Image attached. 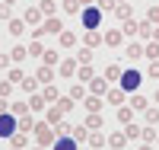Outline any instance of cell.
<instances>
[{"label": "cell", "mask_w": 159, "mask_h": 150, "mask_svg": "<svg viewBox=\"0 0 159 150\" xmlns=\"http://www.w3.org/2000/svg\"><path fill=\"white\" fill-rule=\"evenodd\" d=\"M19 131H22V134H32V131H35V121H32L29 115H22V118H19Z\"/></svg>", "instance_id": "28"}, {"label": "cell", "mask_w": 159, "mask_h": 150, "mask_svg": "<svg viewBox=\"0 0 159 150\" xmlns=\"http://www.w3.org/2000/svg\"><path fill=\"white\" fill-rule=\"evenodd\" d=\"M80 19H83V26H86V32H96L99 26H102V10L92 3V7H86L83 13H80Z\"/></svg>", "instance_id": "2"}, {"label": "cell", "mask_w": 159, "mask_h": 150, "mask_svg": "<svg viewBox=\"0 0 159 150\" xmlns=\"http://www.w3.org/2000/svg\"><path fill=\"white\" fill-rule=\"evenodd\" d=\"M61 118H64V109H61V105H51L48 112H45V121H48V125H54V128H61V125H64Z\"/></svg>", "instance_id": "7"}, {"label": "cell", "mask_w": 159, "mask_h": 150, "mask_svg": "<svg viewBox=\"0 0 159 150\" xmlns=\"http://www.w3.org/2000/svg\"><path fill=\"white\" fill-rule=\"evenodd\" d=\"M57 67H61V77H73L76 74V61H61Z\"/></svg>", "instance_id": "26"}, {"label": "cell", "mask_w": 159, "mask_h": 150, "mask_svg": "<svg viewBox=\"0 0 159 150\" xmlns=\"http://www.w3.org/2000/svg\"><path fill=\"white\" fill-rule=\"evenodd\" d=\"M42 64H48V67H54V64H61V54H57V51H45V58H42Z\"/></svg>", "instance_id": "37"}, {"label": "cell", "mask_w": 159, "mask_h": 150, "mask_svg": "<svg viewBox=\"0 0 159 150\" xmlns=\"http://www.w3.org/2000/svg\"><path fill=\"white\" fill-rule=\"evenodd\" d=\"M124 54H127L130 61H137V58H143V45H140V42H130V45L124 48Z\"/></svg>", "instance_id": "18"}, {"label": "cell", "mask_w": 159, "mask_h": 150, "mask_svg": "<svg viewBox=\"0 0 159 150\" xmlns=\"http://www.w3.org/2000/svg\"><path fill=\"white\" fill-rule=\"evenodd\" d=\"M99 45H105V35H99V32H86V48H99Z\"/></svg>", "instance_id": "23"}, {"label": "cell", "mask_w": 159, "mask_h": 150, "mask_svg": "<svg viewBox=\"0 0 159 150\" xmlns=\"http://www.w3.org/2000/svg\"><path fill=\"white\" fill-rule=\"evenodd\" d=\"M16 118H22V115H29V102H13V109H10Z\"/></svg>", "instance_id": "33"}, {"label": "cell", "mask_w": 159, "mask_h": 150, "mask_svg": "<svg viewBox=\"0 0 159 150\" xmlns=\"http://www.w3.org/2000/svg\"><path fill=\"white\" fill-rule=\"evenodd\" d=\"M0 19H7V22L13 19V7H10V3H3V0H0Z\"/></svg>", "instance_id": "43"}, {"label": "cell", "mask_w": 159, "mask_h": 150, "mask_svg": "<svg viewBox=\"0 0 159 150\" xmlns=\"http://www.w3.org/2000/svg\"><path fill=\"white\" fill-rule=\"evenodd\" d=\"M35 77H38V83H51V80H54V67H48V64H42L35 70Z\"/></svg>", "instance_id": "11"}, {"label": "cell", "mask_w": 159, "mask_h": 150, "mask_svg": "<svg viewBox=\"0 0 159 150\" xmlns=\"http://www.w3.org/2000/svg\"><path fill=\"white\" fill-rule=\"evenodd\" d=\"M118 121H121V125H130V105H118Z\"/></svg>", "instance_id": "35"}, {"label": "cell", "mask_w": 159, "mask_h": 150, "mask_svg": "<svg viewBox=\"0 0 159 150\" xmlns=\"http://www.w3.org/2000/svg\"><path fill=\"white\" fill-rule=\"evenodd\" d=\"M147 19H150V22H159V7H150V10H147Z\"/></svg>", "instance_id": "52"}, {"label": "cell", "mask_w": 159, "mask_h": 150, "mask_svg": "<svg viewBox=\"0 0 159 150\" xmlns=\"http://www.w3.org/2000/svg\"><path fill=\"white\" fill-rule=\"evenodd\" d=\"M105 141H108V138H105V134H102V131H92V134H89V141H86V144H89L92 150H102V147H105Z\"/></svg>", "instance_id": "14"}, {"label": "cell", "mask_w": 159, "mask_h": 150, "mask_svg": "<svg viewBox=\"0 0 159 150\" xmlns=\"http://www.w3.org/2000/svg\"><path fill=\"white\" fill-rule=\"evenodd\" d=\"M10 93H13V83H10V80H0V96H10Z\"/></svg>", "instance_id": "49"}, {"label": "cell", "mask_w": 159, "mask_h": 150, "mask_svg": "<svg viewBox=\"0 0 159 150\" xmlns=\"http://www.w3.org/2000/svg\"><path fill=\"white\" fill-rule=\"evenodd\" d=\"M83 125H86V128H92V131H99V128H105V118H102L99 112H89Z\"/></svg>", "instance_id": "10"}, {"label": "cell", "mask_w": 159, "mask_h": 150, "mask_svg": "<svg viewBox=\"0 0 159 150\" xmlns=\"http://www.w3.org/2000/svg\"><path fill=\"white\" fill-rule=\"evenodd\" d=\"M105 80H121V67H118V64H108V67H105Z\"/></svg>", "instance_id": "34"}, {"label": "cell", "mask_w": 159, "mask_h": 150, "mask_svg": "<svg viewBox=\"0 0 159 150\" xmlns=\"http://www.w3.org/2000/svg\"><path fill=\"white\" fill-rule=\"evenodd\" d=\"M105 99H108L111 105H124V90H108V93H105Z\"/></svg>", "instance_id": "21"}, {"label": "cell", "mask_w": 159, "mask_h": 150, "mask_svg": "<svg viewBox=\"0 0 159 150\" xmlns=\"http://www.w3.org/2000/svg\"><path fill=\"white\" fill-rule=\"evenodd\" d=\"M10 64H13V54H7V51H0V67H3V70H7Z\"/></svg>", "instance_id": "51"}, {"label": "cell", "mask_w": 159, "mask_h": 150, "mask_svg": "<svg viewBox=\"0 0 159 150\" xmlns=\"http://www.w3.org/2000/svg\"><path fill=\"white\" fill-rule=\"evenodd\" d=\"M3 3H10V7H13V0H3Z\"/></svg>", "instance_id": "59"}, {"label": "cell", "mask_w": 159, "mask_h": 150, "mask_svg": "<svg viewBox=\"0 0 159 150\" xmlns=\"http://www.w3.org/2000/svg\"><path fill=\"white\" fill-rule=\"evenodd\" d=\"M7 26H10V35H22V32H25V26H29V22H25V19H10Z\"/></svg>", "instance_id": "22"}, {"label": "cell", "mask_w": 159, "mask_h": 150, "mask_svg": "<svg viewBox=\"0 0 159 150\" xmlns=\"http://www.w3.org/2000/svg\"><path fill=\"white\" fill-rule=\"evenodd\" d=\"M96 7H99L102 13H115V7H118V0H96Z\"/></svg>", "instance_id": "36"}, {"label": "cell", "mask_w": 159, "mask_h": 150, "mask_svg": "<svg viewBox=\"0 0 159 150\" xmlns=\"http://www.w3.org/2000/svg\"><path fill=\"white\" fill-rule=\"evenodd\" d=\"M130 109H137V112H147V109H150V99L143 96V93H134V96H130Z\"/></svg>", "instance_id": "9"}, {"label": "cell", "mask_w": 159, "mask_h": 150, "mask_svg": "<svg viewBox=\"0 0 159 150\" xmlns=\"http://www.w3.org/2000/svg\"><path fill=\"white\" fill-rule=\"evenodd\" d=\"M140 80H143V74L130 67V70H124V74H121V90H124V93H137Z\"/></svg>", "instance_id": "3"}, {"label": "cell", "mask_w": 159, "mask_h": 150, "mask_svg": "<svg viewBox=\"0 0 159 150\" xmlns=\"http://www.w3.org/2000/svg\"><path fill=\"white\" fill-rule=\"evenodd\" d=\"M140 150H153V147H150V144H143V147H140Z\"/></svg>", "instance_id": "57"}, {"label": "cell", "mask_w": 159, "mask_h": 150, "mask_svg": "<svg viewBox=\"0 0 159 150\" xmlns=\"http://www.w3.org/2000/svg\"><path fill=\"white\" fill-rule=\"evenodd\" d=\"M118 3H127V0H118Z\"/></svg>", "instance_id": "61"}, {"label": "cell", "mask_w": 159, "mask_h": 150, "mask_svg": "<svg viewBox=\"0 0 159 150\" xmlns=\"http://www.w3.org/2000/svg\"><path fill=\"white\" fill-rule=\"evenodd\" d=\"M16 128H19V121H16V115L13 112H7V115H0V138H13L16 134Z\"/></svg>", "instance_id": "4"}, {"label": "cell", "mask_w": 159, "mask_h": 150, "mask_svg": "<svg viewBox=\"0 0 159 150\" xmlns=\"http://www.w3.org/2000/svg\"><path fill=\"white\" fill-rule=\"evenodd\" d=\"M143 54H147L150 61H159V42H156V38H153V42H147V45H143Z\"/></svg>", "instance_id": "20"}, {"label": "cell", "mask_w": 159, "mask_h": 150, "mask_svg": "<svg viewBox=\"0 0 159 150\" xmlns=\"http://www.w3.org/2000/svg\"><path fill=\"white\" fill-rule=\"evenodd\" d=\"M89 93H92V96H102V93H108V80L96 77V80H92V83H89Z\"/></svg>", "instance_id": "12"}, {"label": "cell", "mask_w": 159, "mask_h": 150, "mask_svg": "<svg viewBox=\"0 0 159 150\" xmlns=\"http://www.w3.org/2000/svg\"><path fill=\"white\" fill-rule=\"evenodd\" d=\"M10 144L16 147V150H22L25 144H29V134H22V131H16V134H13V138H10Z\"/></svg>", "instance_id": "25"}, {"label": "cell", "mask_w": 159, "mask_h": 150, "mask_svg": "<svg viewBox=\"0 0 159 150\" xmlns=\"http://www.w3.org/2000/svg\"><path fill=\"white\" fill-rule=\"evenodd\" d=\"M61 45H64V48H73V45H76V35H73V32H61Z\"/></svg>", "instance_id": "40"}, {"label": "cell", "mask_w": 159, "mask_h": 150, "mask_svg": "<svg viewBox=\"0 0 159 150\" xmlns=\"http://www.w3.org/2000/svg\"><path fill=\"white\" fill-rule=\"evenodd\" d=\"M115 16L121 19V22H127V19H130V7H127V3H118V7H115Z\"/></svg>", "instance_id": "29"}, {"label": "cell", "mask_w": 159, "mask_h": 150, "mask_svg": "<svg viewBox=\"0 0 159 150\" xmlns=\"http://www.w3.org/2000/svg\"><path fill=\"white\" fill-rule=\"evenodd\" d=\"M29 58H45V48H42V42H32V45H29Z\"/></svg>", "instance_id": "41"}, {"label": "cell", "mask_w": 159, "mask_h": 150, "mask_svg": "<svg viewBox=\"0 0 159 150\" xmlns=\"http://www.w3.org/2000/svg\"><path fill=\"white\" fill-rule=\"evenodd\" d=\"M159 138V134H156V128H143V141H147V144H153Z\"/></svg>", "instance_id": "50"}, {"label": "cell", "mask_w": 159, "mask_h": 150, "mask_svg": "<svg viewBox=\"0 0 159 150\" xmlns=\"http://www.w3.org/2000/svg\"><path fill=\"white\" fill-rule=\"evenodd\" d=\"M92 80H96V77H92V67L83 64V67H80V83H92Z\"/></svg>", "instance_id": "32"}, {"label": "cell", "mask_w": 159, "mask_h": 150, "mask_svg": "<svg viewBox=\"0 0 159 150\" xmlns=\"http://www.w3.org/2000/svg\"><path fill=\"white\" fill-rule=\"evenodd\" d=\"M54 150H80V147H76V141L70 138V134H64V138L54 141Z\"/></svg>", "instance_id": "13"}, {"label": "cell", "mask_w": 159, "mask_h": 150, "mask_svg": "<svg viewBox=\"0 0 159 150\" xmlns=\"http://www.w3.org/2000/svg\"><path fill=\"white\" fill-rule=\"evenodd\" d=\"M35 141H38V147H51L57 141V128L54 125H48V121H35Z\"/></svg>", "instance_id": "1"}, {"label": "cell", "mask_w": 159, "mask_h": 150, "mask_svg": "<svg viewBox=\"0 0 159 150\" xmlns=\"http://www.w3.org/2000/svg\"><path fill=\"white\" fill-rule=\"evenodd\" d=\"M13 150H16V147H13Z\"/></svg>", "instance_id": "62"}, {"label": "cell", "mask_w": 159, "mask_h": 150, "mask_svg": "<svg viewBox=\"0 0 159 150\" xmlns=\"http://www.w3.org/2000/svg\"><path fill=\"white\" fill-rule=\"evenodd\" d=\"M42 96H45L48 102H57V99H61V96H57V90H54V86H45V93H42Z\"/></svg>", "instance_id": "47"}, {"label": "cell", "mask_w": 159, "mask_h": 150, "mask_svg": "<svg viewBox=\"0 0 159 150\" xmlns=\"http://www.w3.org/2000/svg\"><path fill=\"white\" fill-rule=\"evenodd\" d=\"M153 38H156V42H159V26H156V32H153Z\"/></svg>", "instance_id": "56"}, {"label": "cell", "mask_w": 159, "mask_h": 150, "mask_svg": "<svg viewBox=\"0 0 159 150\" xmlns=\"http://www.w3.org/2000/svg\"><path fill=\"white\" fill-rule=\"evenodd\" d=\"M83 102H86L89 112H102V105H105V99H102V96H86Z\"/></svg>", "instance_id": "19"}, {"label": "cell", "mask_w": 159, "mask_h": 150, "mask_svg": "<svg viewBox=\"0 0 159 150\" xmlns=\"http://www.w3.org/2000/svg\"><path fill=\"white\" fill-rule=\"evenodd\" d=\"M70 96H73V99H86V90H83V83H73V86H70Z\"/></svg>", "instance_id": "45"}, {"label": "cell", "mask_w": 159, "mask_h": 150, "mask_svg": "<svg viewBox=\"0 0 159 150\" xmlns=\"http://www.w3.org/2000/svg\"><path fill=\"white\" fill-rule=\"evenodd\" d=\"M45 96H42V93H32V99H29V109H32V112H45Z\"/></svg>", "instance_id": "17"}, {"label": "cell", "mask_w": 159, "mask_h": 150, "mask_svg": "<svg viewBox=\"0 0 159 150\" xmlns=\"http://www.w3.org/2000/svg\"><path fill=\"white\" fill-rule=\"evenodd\" d=\"M76 61H80V64H89V61H92V51H89V48H80V51H76Z\"/></svg>", "instance_id": "44"}, {"label": "cell", "mask_w": 159, "mask_h": 150, "mask_svg": "<svg viewBox=\"0 0 159 150\" xmlns=\"http://www.w3.org/2000/svg\"><path fill=\"white\" fill-rule=\"evenodd\" d=\"M0 115H7V102H0Z\"/></svg>", "instance_id": "54"}, {"label": "cell", "mask_w": 159, "mask_h": 150, "mask_svg": "<svg viewBox=\"0 0 159 150\" xmlns=\"http://www.w3.org/2000/svg\"><path fill=\"white\" fill-rule=\"evenodd\" d=\"M61 32H64V22H61L57 16H48L45 26H38V29H35V35H61Z\"/></svg>", "instance_id": "5"}, {"label": "cell", "mask_w": 159, "mask_h": 150, "mask_svg": "<svg viewBox=\"0 0 159 150\" xmlns=\"http://www.w3.org/2000/svg\"><path fill=\"white\" fill-rule=\"evenodd\" d=\"M143 121H147V125H156V121H159V105H156V109L150 105L147 112H143Z\"/></svg>", "instance_id": "31"}, {"label": "cell", "mask_w": 159, "mask_h": 150, "mask_svg": "<svg viewBox=\"0 0 159 150\" xmlns=\"http://www.w3.org/2000/svg\"><path fill=\"white\" fill-rule=\"evenodd\" d=\"M124 134H127V141H137V138H143V128H137V125H124Z\"/></svg>", "instance_id": "30"}, {"label": "cell", "mask_w": 159, "mask_h": 150, "mask_svg": "<svg viewBox=\"0 0 159 150\" xmlns=\"http://www.w3.org/2000/svg\"><path fill=\"white\" fill-rule=\"evenodd\" d=\"M42 13L45 16H54V0H42Z\"/></svg>", "instance_id": "48"}, {"label": "cell", "mask_w": 159, "mask_h": 150, "mask_svg": "<svg viewBox=\"0 0 159 150\" xmlns=\"http://www.w3.org/2000/svg\"><path fill=\"white\" fill-rule=\"evenodd\" d=\"M64 13H83V0H64Z\"/></svg>", "instance_id": "27"}, {"label": "cell", "mask_w": 159, "mask_h": 150, "mask_svg": "<svg viewBox=\"0 0 159 150\" xmlns=\"http://www.w3.org/2000/svg\"><path fill=\"white\" fill-rule=\"evenodd\" d=\"M156 141H159V138H156Z\"/></svg>", "instance_id": "63"}, {"label": "cell", "mask_w": 159, "mask_h": 150, "mask_svg": "<svg viewBox=\"0 0 159 150\" xmlns=\"http://www.w3.org/2000/svg\"><path fill=\"white\" fill-rule=\"evenodd\" d=\"M124 42V29H108V32H105V45H121Z\"/></svg>", "instance_id": "8"}, {"label": "cell", "mask_w": 159, "mask_h": 150, "mask_svg": "<svg viewBox=\"0 0 159 150\" xmlns=\"http://www.w3.org/2000/svg\"><path fill=\"white\" fill-rule=\"evenodd\" d=\"M124 141H127V134H124V131L108 134V147H111V150H121V147H124Z\"/></svg>", "instance_id": "15"}, {"label": "cell", "mask_w": 159, "mask_h": 150, "mask_svg": "<svg viewBox=\"0 0 159 150\" xmlns=\"http://www.w3.org/2000/svg\"><path fill=\"white\" fill-rule=\"evenodd\" d=\"M73 102H76L73 96H61V99H57V105L64 109V112H70V109H73Z\"/></svg>", "instance_id": "46"}, {"label": "cell", "mask_w": 159, "mask_h": 150, "mask_svg": "<svg viewBox=\"0 0 159 150\" xmlns=\"http://www.w3.org/2000/svg\"><path fill=\"white\" fill-rule=\"evenodd\" d=\"M10 54H13V61L19 64V61H25V58H29V48H25V45H13V51H10Z\"/></svg>", "instance_id": "24"}, {"label": "cell", "mask_w": 159, "mask_h": 150, "mask_svg": "<svg viewBox=\"0 0 159 150\" xmlns=\"http://www.w3.org/2000/svg\"><path fill=\"white\" fill-rule=\"evenodd\" d=\"M147 77H153V80L159 77V61H150V70H147Z\"/></svg>", "instance_id": "53"}, {"label": "cell", "mask_w": 159, "mask_h": 150, "mask_svg": "<svg viewBox=\"0 0 159 150\" xmlns=\"http://www.w3.org/2000/svg\"><path fill=\"white\" fill-rule=\"evenodd\" d=\"M86 7H92V0H83V10H86Z\"/></svg>", "instance_id": "55"}, {"label": "cell", "mask_w": 159, "mask_h": 150, "mask_svg": "<svg viewBox=\"0 0 159 150\" xmlns=\"http://www.w3.org/2000/svg\"><path fill=\"white\" fill-rule=\"evenodd\" d=\"M61 131H64V134H70L76 144L89 141V134H92V131H86V125H83V128H80V125H61Z\"/></svg>", "instance_id": "6"}, {"label": "cell", "mask_w": 159, "mask_h": 150, "mask_svg": "<svg viewBox=\"0 0 159 150\" xmlns=\"http://www.w3.org/2000/svg\"><path fill=\"white\" fill-rule=\"evenodd\" d=\"M153 102H159V90H156V96H153Z\"/></svg>", "instance_id": "58"}, {"label": "cell", "mask_w": 159, "mask_h": 150, "mask_svg": "<svg viewBox=\"0 0 159 150\" xmlns=\"http://www.w3.org/2000/svg\"><path fill=\"white\" fill-rule=\"evenodd\" d=\"M35 150H48V147H35Z\"/></svg>", "instance_id": "60"}, {"label": "cell", "mask_w": 159, "mask_h": 150, "mask_svg": "<svg viewBox=\"0 0 159 150\" xmlns=\"http://www.w3.org/2000/svg\"><path fill=\"white\" fill-rule=\"evenodd\" d=\"M42 16H45V13H42V7H29V10H25V16H22V19L29 22V26H35V22L42 19Z\"/></svg>", "instance_id": "16"}, {"label": "cell", "mask_w": 159, "mask_h": 150, "mask_svg": "<svg viewBox=\"0 0 159 150\" xmlns=\"http://www.w3.org/2000/svg\"><path fill=\"white\" fill-rule=\"evenodd\" d=\"M22 90H25V93H35V90H38V77H25V80H22Z\"/></svg>", "instance_id": "42"}, {"label": "cell", "mask_w": 159, "mask_h": 150, "mask_svg": "<svg viewBox=\"0 0 159 150\" xmlns=\"http://www.w3.org/2000/svg\"><path fill=\"white\" fill-rule=\"evenodd\" d=\"M121 29H124V35H137V32H140V22H134V19H127V22L121 26Z\"/></svg>", "instance_id": "39"}, {"label": "cell", "mask_w": 159, "mask_h": 150, "mask_svg": "<svg viewBox=\"0 0 159 150\" xmlns=\"http://www.w3.org/2000/svg\"><path fill=\"white\" fill-rule=\"evenodd\" d=\"M7 80H10V83H22V80H25V74L19 70V67H13V70L7 74Z\"/></svg>", "instance_id": "38"}]
</instances>
